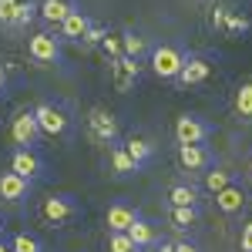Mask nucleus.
Masks as SVG:
<instances>
[{"instance_id":"obj_22","label":"nucleus","mask_w":252,"mask_h":252,"mask_svg":"<svg viewBox=\"0 0 252 252\" xmlns=\"http://www.w3.org/2000/svg\"><path fill=\"white\" fill-rule=\"evenodd\" d=\"M232 182H239V175L232 168H222V165H212L209 172H205V192H222V189H229Z\"/></svg>"},{"instance_id":"obj_36","label":"nucleus","mask_w":252,"mask_h":252,"mask_svg":"<svg viewBox=\"0 0 252 252\" xmlns=\"http://www.w3.org/2000/svg\"><path fill=\"white\" fill-rule=\"evenodd\" d=\"M246 175L252 178V155H249V161H246Z\"/></svg>"},{"instance_id":"obj_21","label":"nucleus","mask_w":252,"mask_h":252,"mask_svg":"<svg viewBox=\"0 0 252 252\" xmlns=\"http://www.w3.org/2000/svg\"><path fill=\"white\" fill-rule=\"evenodd\" d=\"M121 148H125L128 155L135 158V161L141 165V168H145V165H148V161L155 158V145H152L148 138H141V135H131L128 141H125V145H121Z\"/></svg>"},{"instance_id":"obj_35","label":"nucleus","mask_w":252,"mask_h":252,"mask_svg":"<svg viewBox=\"0 0 252 252\" xmlns=\"http://www.w3.org/2000/svg\"><path fill=\"white\" fill-rule=\"evenodd\" d=\"M152 252H175L172 242H158V246H152Z\"/></svg>"},{"instance_id":"obj_3","label":"nucleus","mask_w":252,"mask_h":252,"mask_svg":"<svg viewBox=\"0 0 252 252\" xmlns=\"http://www.w3.org/2000/svg\"><path fill=\"white\" fill-rule=\"evenodd\" d=\"M40 212H44V219H47L51 225L61 229V225L74 222L81 215V202L71 192H58V195H47V198H44V209H40Z\"/></svg>"},{"instance_id":"obj_33","label":"nucleus","mask_w":252,"mask_h":252,"mask_svg":"<svg viewBox=\"0 0 252 252\" xmlns=\"http://www.w3.org/2000/svg\"><path fill=\"white\" fill-rule=\"evenodd\" d=\"M225 14H229L225 7H215L212 10V27H222V24H225Z\"/></svg>"},{"instance_id":"obj_16","label":"nucleus","mask_w":252,"mask_h":252,"mask_svg":"<svg viewBox=\"0 0 252 252\" xmlns=\"http://www.w3.org/2000/svg\"><path fill=\"white\" fill-rule=\"evenodd\" d=\"M108 168H111L115 178H131V175L141 172V165H138V161L128 155L121 145H111V152H108Z\"/></svg>"},{"instance_id":"obj_12","label":"nucleus","mask_w":252,"mask_h":252,"mask_svg":"<svg viewBox=\"0 0 252 252\" xmlns=\"http://www.w3.org/2000/svg\"><path fill=\"white\" fill-rule=\"evenodd\" d=\"M74 10H78L74 0H40V3H37V17L44 20L47 27H61Z\"/></svg>"},{"instance_id":"obj_31","label":"nucleus","mask_w":252,"mask_h":252,"mask_svg":"<svg viewBox=\"0 0 252 252\" xmlns=\"http://www.w3.org/2000/svg\"><path fill=\"white\" fill-rule=\"evenodd\" d=\"M239 246H242V252H252V222H246V225H242V235H239Z\"/></svg>"},{"instance_id":"obj_19","label":"nucleus","mask_w":252,"mask_h":252,"mask_svg":"<svg viewBox=\"0 0 252 252\" xmlns=\"http://www.w3.org/2000/svg\"><path fill=\"white\" fill-rule=\"evenodd\" d=\"M121 54L125 58H135V61H145L152 54V44L145 34H138V31H125L121 34Z\"/></svg>"},{"instance_id":"obj_32","label":"nucleus","mask_w":252,"mask_h":252,"mask_svg":"<svg viewBox=\"0 0 252 252\" xmlns=\"http://www.w3.org/2000/svg\"><path fill=\"white\" fill-rule=\"evenodd\" d=\"M175 252H198V246L195 242H189V239H182V242H172Z\"/></svg>"},{"instance_id":"obj_28","label":"nucleus","mask_w":252,"mask_h":252,"mask_svg":"<svg viewBox=\"0 0 252 252\" xmlns=\"http://www.w3.org/2000/svg\"><path fill=\"white\" fill-rule=\"evenodd\" d=\"M222 27H225L229 34H235V37H239V34H246V31H249V17H246V14H235V10H229Z\"/></svg>"},{"instance_id":"obj_14","label":"nucleus","mask_w":252,"mask_h":252,"mask_svg":"<svg viewBox=\"0 0 252 252\" xmlns=\"http://www.w3.org/2000/svg\"><path fill=\"white\" fill-rule=\"evenodd\" d=\"M141 71H145V64H141V61H135V58H118V61H111V74H115L118 91H128V88L141 78Z\"/></svg>"},{"instance_id":"obj_27","label":"nucleus","mask_w":252,"mask_h":252,"mask_svg":"<svg viewBox=\"0 0 252 252\" xmlns=\"http://www.w3.org/2000/svg\"><path fill=\"white\" fill-rule=\"evenodd\" d=\"M104 249H108V252H138V246L128 239V232H108Z\"/></svg>"},{"instance_id":"obj_15","label":"nucleus","mask_w":252,"mask_h":252,"mask_svg":"<svg viewBox=\"0 0 252 252\" xmlns=\"http://www.w3.org/2000/svg\"><path fill=\"white\" fill-rule=\"evenodd\" d=\"M91 24H94V20H91V17H88V14L78 7V10H74V14H71V17H67V20L58 27V37H61V40H71V44H81V40H84V34L91 31Z\"/></svg>"},{"instance_id":"obj_4","label":"nucleus","mask_w":252,"mask_h":252,"mask_svg":"<svg viewBox=\"0 0 252 252\" xmlns=\"http://www.w3.org/2000/svg\"><path fill=\"white\" fill-rule=\"evenodd\" d=\"M27 54L34 64H61V54H64V40L51 31H37L34 37L27 40Z\"/></svg>"},{"instance_id":"obj_17","label":"nucleus","mask_w":252,"mask_h":252,"mask_svg":"<svg viewBox=\"0 0 252 252\" xmlns=\"http://www.w3.org/2000/svg\"><path fill=\"white\" fill-rule=\"evenodd\" d=\"M128 239L138 246V252H141V249H152V246H158V225L138 215L135 222L128 225Z\"/></svg>"},{"instance_id":"obj_38","label":"nucleus","mask_w":252,"mask_h":252,"mask_svg":"<svg viewBox=\"0 0 252 252\" xmlns=\"http://www.w3.org/2000/svg\"><path fill=\"white\" fill-rule=\"evenodd\" d=\"M0 3H17V0H0Z\"/></svg>"},{"instance_id":"obj_2","label":"nucleus","mask_w":252,"mask_h":252,"mask_svg":"<svg viewBox=\"0 0 252 252\" xmlns=\"http://www.w3.org/2000/svg\"><path fill=\"white\" fill-rule=\"evenodd\" d=\"M148 64H152V74L161 81H178V71L185 64V51H178L175 44H158L148 54Z\"/></svg>"},{"instance_id":"obj_20","label":"nucleus","mask_w":252,"mask_h":252,"mask_svg":"<svg viewBox=\"0 0 252 252\" xmlns=\"http://www.w3.org/2000/svg\"><path fill=\"white\" fill-rule=\"evenodd\" d=\"M198 198H202V192H198L195 185H189V182H175L172 189H168V202H172V209H185V205L198 209Z\"/></svg>"},{"instance_id":"obj_9","label":"nucleus","mask_w":252,"mask_h":252,"mask_svg":"<svg viewBox=\"0 0 252 252\" xmlns=\"http://www.w3.org/2000/svg\"><path fill=\"white\" fill-rule=\"evenodd\" d=\"M212 71H215L212 58H205V54H185V64L178 71V84H205V81L212 78Z\"/></svg>"},{"instance_id":"obj_37","label":"nucleus","mask_w":252,"mask_h":252,"mask_svg":"<svg viewBox=\"0 0 252 252\" xmlns=\"http://www.w3.org/2000/svg\"><path fill=\"white\" fill-rule=\"evenodd\" d=\"M0 252H10V246H7V242H3V239H0Z\"/></svg>"},{"instance_id":"obj_26","label":"nucleus","mask_w":252,"mask_h":252,"mask_svg":"<svg viewBox=\"0 0 252 252\" xmlns=\"http://www.w3.org/2000/svg\"><path fill=\"white\" fill-rule=\"evenodd\" d=\"M10 252H44V246L34 232H17L10 239Z\"/></svg>"},{"instance_id":"obj_8","label":"nucleus","mask_w":252,"mask_h":252,"mask_svg":"<svg viewBox=\"0 0 252 252\" xmlns=\"http://www.w3.org/2000/svg\"><path fill=\"white\" fill-rule=\"evenodd\" d=\"M10 172H17L20 178H27V182H40L44 172H47V165H44V158H40L34 148H17V152L10 155Z\"/></svg>"},{"instance_id":"obj_10","label":"nucleus","mask_w":252,"mask_h":252,"mask_svg":"<svg viewBox=\"0 0 252 252\" xmlns=\"http://www.w3.org/2000/svg\"><path fill=\"white\" fill-rule=\"evenodd\" d=\"M31 192H34V182H27V178H20L17 172H7L0 175V198L3 202H14V205H20V202H27L31 198Z\"/></svg>"},{"instance_id":"obj_39","label":"nucleus","mask_w":252,"mask_h":252,"mask_svg":"<svg viewBox=\"0 0 252 252\" xmlns=\"http://www.w3.org/2000/svg\"><path fill=\"white\" fill-rule=\"evenodd\" d=\"M0 235H3V219H0Z\"/></svg>"},{"instance_id":"obj_23","label":"nucleus","mask_w":252,"mask_h":252,"mask_svg":"<svg viewBox=\"0 0 252 252\" xmlns=\"http://www.w3.org/2000/svg\"><path fill=\"white\" fill-rule=\"evenodd\" d=\"M168 222H172V229H178V232H192L195 225H198V209H192V205L172 209L168 212Z\"/></svg>"},{"instance_id":"obj_29","label":"nucleus","mask_w":252,"mask_h":252,"mask_svg":"<svg viewBox=\"0 0 252 252\" xmlns=\"http://www.w3.org/2000/svg\"><path fill=\"white\" fill-rule=\"evenodd\" d=\"M101 51H104L111 61L125 58V54H121V37H115V34H104V40H101Z\"/></svg>"},{"instance_id":"obj_18","label":"nucleus","mask_w":252,"mask_h":252,"mask_svg":"<svg viewBox=\"0 0 252 252\" xmlns=\"http://www.w3.org/2000/svg\"><path fill=\"white\" fill-rule=\"evenodd\" d=\"M138 219V212L131 205H125V202H115V205H108V215H104V225H108V232H128V225Z\"/></svg>"},{"instance_id":"obj_6","label":"nucleus","mask_w":252,"mask_h":252,"mask_svg":"<svg viewBox=\"0 0 252 252\" xmlns=\"http://www.w3.org/2000/svg\"><path fill=\"white\" fill-rule=\"evenodd\" d=\"M88 135L94 138L97 145H118V138H121L118 118L104 108H91L88 111Z\"/></svg>"},{"instance_id":"obj_30","label":"nucleus","mask_w":252,"mask_h":252,"mask_svg":"<svg viewBox=\"0 0 252 252\" xmlns=\"http://www.w3.org/2000/svg\"><path fill=\"white\" fill-rule=\"evenodd\" d=\"M104 34H108L104 27H97V24H91V31L84 34V40H81V44H88V47H94V44H101V40H104Z\"/></svg>"},{"instance_id":"obj_1","label":"nucleus","mask_w":252,"mask_h":252,"mask_svg":"<svg viewBox=\"0 0 252 252\" xmlns=\"http://www.w3.org/2000/svg\"><path fill=\"white\" fill-rule=\"evenodd\" d=\"M34 118H37L40 135H47V138H67L74 131V118L61 101H40L34 108Z\"/></svg>"},{"instance_id":"obj_5","label":"nucleus","mask_w":252,"mask_h":252,"mask_svg":"<svg viewBox=\"0 0 252 252\" xmlns=\"http://www.w3.org/2000/svg\"><path fill=\"white\" fill-rule=\"evenodd\" d=\"M10 138H14L17 148H34V152H37V145H40L44 135H40V128H37L34 108H24V111L14 115V121H10Z\"/></svg>"},{"instance_id":"obj_13","label":"nucleus","mask_w":252,"mask_h":252,"mask_svg":"<svg viewBox=\"0 0 252 252\" xmlns=\"http://www.w3.org/2000/svg\"><path fill=\"white\" fill-rule=\"evenodd\" d=\"M249 202V192L242 189V182H232L229 189H222V192H215V209L222 215H235L242 212V205Z\"/></svg>"},{"instance_id":"obj_34","label":"nucleus","mask_w":252,"mask_h":252,"mask_svg":"<svg viewBox=\"0 0 252 252\" xmlns=\"http://www.w3.org/2000/svg\"><path fill=\"white\" fill-rule=\"evenodd\" d=\"M3 94H7V67L0 64V101H3Z\"/></svg>"},{"instance_id":"obj_11","label":"nucleus","mask_w":252,"mask_h":252,"mask_svg":"<svg viewBox=\"0 0 252 252\" xmlns=\"http://www.w3.org/2000/svg\"><path fill=\"white\" fill-rule=\"evenodd\" d=\"M178 161L185 172H209L215 165V155L205 148V145H178Z\"/></svg>"},{"instance_id":"obj_25","label":"nucleus","mask_w":252,"mask_h":252,"mask_svg":"<svg viewBox=\"0 0 252 252\" xmlns=\"http://www.w3.org/2000/svg\"><path fill=\"white\" fill-rule=\"evenodd\" d=\"M31 20H37V3L34 0H17L14 3V27H27Z\"/></svg>"},{"instance_id":"obj_7","label":"nucleus","mask_w":252,"mask_h":252,"mask_svg":"<svg viewBox=\"0 0 252 252\" xmlns=\"http://www.w3.org/2000/svg\"><path fill=\"white\" fill-rule=\"evenodd\" d=\"M212 135V125L202 115H178L175 118V141L178 145H202Z\"/></svg>"},{"instance_id":"obj_24","label":"nucleus","mask_w":252,"mask_h":252,"mask_svg":"<svg viewBox=\"0 0 252 252\" xmlns=\"http://www.w3.org/2000/svg\"><path fill=\"white\" fill-rule=\"evenodd\" d=\"M235 111L242 121H252V81H246L239 91H235Z\"/></svg>"}]
</instances>
